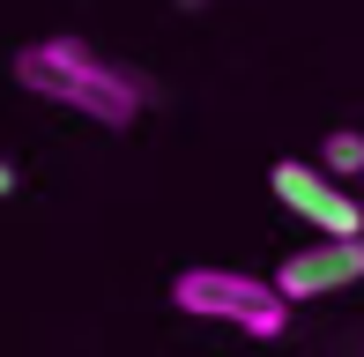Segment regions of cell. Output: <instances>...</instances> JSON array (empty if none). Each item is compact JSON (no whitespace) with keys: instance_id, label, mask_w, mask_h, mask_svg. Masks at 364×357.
I'll use <instances>...</instances> for the list:
<instances>
[{"instance_id":"cell-1","label":"cell","mask_w":364,"mask_h":357,"mask_svg":"<svg viewBox=\"0 0 364 357\" xmlns=\"http://www.w3.org/2000/svg\"><path fill=\"white\" fill-rule=\"evenodd\" d=\"M15 82L30 97H45V105H68L82 119L112 127V134H127V127L141 119V97H149L119 60H105L82 38H30L23 53H15Z\"/></svg>"},{"instance_id":"cell-2","label":"cell","mask_w":364,"mask_h":357,"mask_svg":"<svg viewBox=\"0 0 364 357\" xmlns=\"http://www.w3.org/2000/svg\"><path fill=\"white\" fill-rule=\"evenodd\" d=\"M171 305L186 320H223V328H245L253 343H275L290 335V298L275 283L245 268H178L171 275Z\"/></svg>"},{"instance_id":"cell-3","label":"cell","mask_w":364,"mask_h":357,"mask_svg":"<svg viewBox=\"0 0 364 357\" xmlns=\"http://www.w3.org/2000/svg\"><path fill=\"white\" fill-rule=\"evenodd\" d=\"M268 186H275V201H283L290 216H305L312 231H327V238H357L364 231V201L350 193V178H335V171H320V164L283 156V164L268 171Z\"/></svg>"},{"instance_id":"cell-4","label":"cell","mask_w":364,"mask_h":357,"mask_svg":"<svg viewBox=\"0 0 364 357\" xmlns=\"http://www.w3.org/2000/svg\"><path fill=\"white\" fill-rule=\"evenodd\" d=\"M364 283V231L357 238H327L320 231V246H297L283 268H275V290H283L290 305H305V298H327V290H350Z\"/></svg>"},{"instance_id":"cell-5","label":"cell","mask_w":364,"mask_h":357,"mask_svg":"<svg viewBox=\"0 0 364 357\" xmlns=\"http://www.w3.org/2000/svg\"><path fill=\"white\" fill-rule=\"evenodd\" d=\"M320 171H335V178H364V127H327V142H320Z\"/></svg>"},{"instance_id":"cell-6","label":"cell","mask_w":364,"mask_h":357,"mask_svg":"<svg viewBox=\"0 0 364 357\" xmlns=\"http://www.w3.org/2000/svg\"><path fill=\"white\" fill-rule=\"evenodd\" d=\"M8 193H15V164H0V201H8Z\"/></svg>"}]
</instances>
